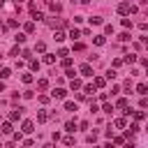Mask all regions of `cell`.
Here are the masks:
<instances>
[{"label": "cell", "mask_w": 148, "mask_h": 148, "mask_svg": "<svg viewBox=\"0 0 148 148\" xmlns=\"http://www.w3.org/2000/svg\"><path fill=\"white\" fill-rule=\"evenodd\" d=\"M51 97H53V99H65V97H67V90H65V88H53V90H51Z\"/></svg>", "instance_id": "obj_1"}, {"label": "cell", "mask_w": 148, "mask_h": 148, "mask_svg": "<svg viewBox=\"0 0 148 148\" xmlns=\"http://www.w3.org/2000/svg\"><path fill=\"white\" fill-rule=\"evenodd\" d=\"M21 132H25V134L35 132V123H32V120H23V125H21Z\"/></svg>", "instance_id": "obj_2"}, {"label": "cell", "mask_w": 148, "mask_h": 148, "mask_svg": "<svg viewBox=\"0 0 148 148\" xmlns=\"http://www.w3.org/2000/svg\"><path fill=\"white\" fill-rule=\"evenodd\" d=\"M123 130H125V127H123ZM139 130H141V127H139L136 123H132V125H130V130H125V139H130V136H134V134H136Z\"/></svg>", "instance_id": "obj_3"}, {"label": "cell", "mask_w": 148, "mask_h": 148, "mask_svg": "<svg viewBox=\"0 0 148 148\" xmlns=\"http://www.w3.org/2000/svg\"><path fill=\"white\" fill-rule=\"evenodd\" d=\"M118 14L120 16H130V2H120L118 5Z\"/></svg>", "instance_id": "obj_4"}, {"label": "cell", "mask_w": 148, "mask_h": 148, "mask_svg": "<svg viewBox=\"0 0 148 148\" xmlns=\"http://www.w3.org/2000/svg\"><path fill=\"white\" fill-rule=\"evenodd\" d=\"M79 72H81L83 76H92V67H90V62H83V65L79 67Z\"/></svg>", "instance_id": "obj_5"}, {"label": "cell", "mask_w": 148, "mask_h": 148, "mask_svg": "<svg viewBox=\"0 0 148 148\" xmlns=\"http://www.w3.org/2000/svg\"><path fill=\"white\" fill-rule=\"evenodd\" d=\"M21 116H23V109H21V106H18V109H12V111H9V120H12V123H14V120H18Z\"/></svg>", "instance_id": "obj_6"}, {"label": "cell", "mask_w": 148, "mask_h": 148, "mask_svg": "<svg viewBox=\"0 0 148 148\" xmlns=\"http://www.w3.org/2000/svg\"><path fill=\"white\" fill-rule=\"evenodd\" d=\"M49 118H51V113H49L46 109H39V111H37V120H39V123H46Z\"/></svg>", "instance_id": "obj_7"}, {"label": "cell", "mask_w": 148, "mask_h": 148, "mask_svg": "<svg viewBox=\"0 0 148 148\" xmlns=\"http://www.w3.org/2000/svg\"><path fill=\"white\" fill-rule=\"evenodd\" d=\"M0 132H2V134H12V132H14V127H12V120H5V123L0 125Z\"/></svg>", "instance_id": "obj_8"}, {"label": "cell", "mask_w": 148, "mask_h": 148, "mask_svg": "<svg viewBox=\"0 0 148 148\" xmlns=\"http://www.w3.org/2000/svg\"><path fill=\"white\" fill-rule=\"evenodd\" d=\"M92 44L104 46V44H106V35H95V37H92Z\"/></svg>", "instance_id": "obj_9"}, {"label": "cell", "mask_w": 148, "mask_h": 148, "mask_svg": "<svg viewBox=\"0 0 148 148\" xmlns=\"http://www.w3.org/2000/svg\"><path fill=\"white\" fill-rule=\"evenodd\" d=\"M113 127H116V130L127 127V118H116V120H113Z\"/></svg>", "instance_id": "obj_10"}, {"label": "cell", "mask_w": 148, "mask_h": 148, "mask_svg": "<svg viewBox=\"0 0 148 148\" xmlns=\"http://www.w3.org/2000/svg\"><path fill=\"white\" fill-rule=\"evenodd\" d=\"M92 86L99 90V88H104V86H106V79H104V76H95V83H92Z\"/></svg>", "instance_id": "obj_11"}, {"label": "cell", "mask_w": 148, "mask_h": 148, "mask_svg": "<svg viewBox=\"0 0 148 148\" xmlns=\"http://www.w3.org/2000/svg\"><path fill=\"white\" fill-rule=\"evenodd\" d=\"M69 86H72V90H81V79H76V76H72V81H69Z\"/></svg>", "instance_id": "obj_12"}, {"label": "cell", "mask_w": 148, "mask_h": 148, "mask_svg": "<svg viewBox=\"0 0 148 148\" xmlns=\"http://www.w3.org/2000/svg\"><path fill=\"white\" fill-rule=\"evenodd\" d=\"M74 130H76V120H67V123H65V132L74 134Z\"/></svg>", "instance_id": "obj_13"}, {"label": "cell", "mask_w": 148, "mask_h": 148, "mask_svg": "<svg viewBox=\"0 0 148 148\" xmlns=\"http://www.w3.org/2000/svg\"><path fill=\"white\" fill-rule=\"evenodd\" d=\"M65 37H67V35H65V32H62V30H58V28H56V30H53V39H56V42H62V39H65Z\"/></svg>", "instance_id": "obj_14"}, {"label": "cell", "mask_w": 148, "mask_h": 148, "mask_svg": "<svg viewBox=\"0 0 148 148\" xmlns=\"http://www.w3.org/2000/svg\"><path fill=\"white\" fill-rule=\"evenodd\" d=\"M44 62H46V65H53V62H56V53H46V51H44Z\"/></svg>", "instance_id": "obj_15"}, {"label": "cell", "mask_w": 148, "mask_h": 148, "mask_svg": "<svg viewBox=\"0 0 148 148\" xmlns=\"http://www.w3.org/2000/svg\"><path fill=\"white\" fill-rule=\"evenodd\" d=\"M123 62H127V65H132V62H136V53H125V58H123Z\"/></svg>", "instance_id": "obj_16"}, {"label": "cell", "mask_w": 148, "mask_h": 148, "mask_svg": "<svg viewBox=\"0 0 148 148\" xmlns=\"http://www.w3.org/2000/svg\"><path fill=\"white\" fill-rule=\"evenodd\" d=\"M9 76H12V69H9V67H2V69H0V79L5 81V79H9Z\"/></svg>", "instance_id": "obj_17"}, {"label": "cell", "mask_w": 148, "mask_h": 148, "mask_svg": "<svg viewBox=\"0 0 148 148\" xmlns=\"http://www.w3.org/2000/svg\"><path fill=\"white\" fill-rule=\"evenodd\" d=\"M21 81H23V83H25V86H30V83H32V81H35V76H32V74H30V72H28V74H23V76H21Z\"/></svg>", "instance_id": "obj_18"}, {"label": "cell", "mask_w": 148, "mask_h": 148, "mask_svg": "<svg viewBox=\"0 0 148 148\" xmlns=\"http://www.w3.org/2000/svg\"><path fill=\"white\" fill-rule=\"evenodd\" d=\"M46 23L51 28H56V25H62V18H46Z\"/></svg>", "instance_id": "obj_19"}, {"label": "cell", "mask_w": 148, "mask_h": 148, "mask_svg": "<svg viewBox=\"0 0 148 148\" xmlns=\"http://www.w3.org/2000/svg\"><path fill=\"white\" fill-rule=\"evenodd\" d=\"M88 21H90L92 25H102V23H104V18H102V16H90Z\"/></svg>", "instance_id": "obj_20"}, {"label": "cell", "mask_w": 148, "mask_h": 148, "mask_svg": "<svg viewBox=\"0 0 148 148\" xmlns=\"http://www.w3.org/2000/svg\"><path fill=\"white\" fill-rule=\"evenodd\" d=\"M81 88H83V95H86V97H88V95H92V92L97 90L95 86H81Z\"/></svg>", "instance_id": "obj_21"}, {"label": "cell", "mask_w": 148, "mask_h": 148, "mask_svg": "<svg viewBox=\"0 0 148 148\" xmlns=\"http://www.w3.org/2000/svg\"><path fill=\"white\" fill-rule=\"evenodd\" d=\"M69 37H72V39H79V37H81V30H79V28H72V30H69Z\"/></svg>", "instance_id": "obj_22"}, {"label": "cell", "mask_w": 148, "mask_h": 148, "mask_svg": "<svg viewBox=\"0 0 148 148\" xmlns=\"http://www.w3.org/2000/svg\"><path fill=\"white\" fill-rule=\"evenodd\" d=\"M35 51H37V53H44V51H46V44H44V42H37V44H35Z\"/></svg>", "instance_id": "obj_23"}, {"label": "cell", "mask_w": 148, "mask_h": 148, "mask_svg": "<svg viewBox=\"0 0 148 148\" xmlns=\"http://www.w3.org/2000/svg\"><path fill=\"white\" fill-rule=\"evenodd\" d=\"M136 92H139V95H146V92H148V86H146V83H139V86H136Z\"/></svg>", "instance_id": "obj_24"}, {"label": "cell", "mask_w": 148, "mask_h": 148, "mask_svg": "<svg viewBox=\"0 0 148 148\" xmlns=\"http://www.w3.org/2000/svg\"><path fill=\"white\" fill-rule=\"evenodd\" d=\"M127 104H130V102H127V97H120V99L116 102V106H118V109H125Z\"/></svg>", "instance_id": "obj_25"}, {"label": "cell", "mask_w": 148, "mask_h": 148, "mask_svg": "<svg viewBox=\"0 0 148 148\" xmlns=\"http://www.w3.org/2000/svg\"><path fill=\"white\" fill-rule=\"evenodd\" d=\"M76 109H79V106H76L74 102H65V111H72V113H74Z\"/></svg>", "instance_id": "obj_26"}, {"label": "cell", "mask_w": 148, "mask_h": 148, "mask_svg": "<svg viewBox=\"0 0 148 148\" xmlns=\"http://www.w3.org/2000/svg\"><path fill=\"white\" fill-rule=\"evenodd\" d=\"M42 18H44V14L37 12V9H32V21H42Z\"/></svg>", "instance_id": "obj_27"}, {"label": "cell", "mask_w": 148, "mask_h": 148, "mask_svg": "<svg viewBox=\"0 0 148 148\" xmlns=\"http://www.w3.org/2000/svg\"><path fill=\"white\" fill-rule=\"evenodd\" d=\"M23 28H25V32H35V21H28Z\"/></svg>", "instance_id": "obj_28"}, {"label": "cell", "mask_w": 148, "mask_h": 148, "mask_svg": "<svg viewBox=\"0 0 148 148\" xmlns=\"http://www.w3.org/2000/svg\"><path fill=\"white\" fill-rule=\"evenodd\" d=\"M30 69H32V72H39V60H32V58H30Z\"/></svg>", "instance_id": "obj_29"}, {"label": "cell", "mask_w": 148, "mask_h": 148, "mask_svg": "<svg viewBox=\"0 0 148 148\" xmlns=\"http://www.w3.org/2000/svg\"><path fill=\"white\" fill-rule=\"evenodd\" d=\"M37 88H39V90L49 88V81H46V79H39V81H37Z\"/></svg>", "instance_id": "obj_30"}, {"label": "cell", "mask_w": 148, "mask_h": 148, "mask_svg": "<svg viewBox=\"0 0 148 148\" xmlns=\"http://www.w3.org/2000/svg\"><path fill=\"white\" fill-rule=\"evenodd\" d=\"M102 111H104V113H111V111H113V104H109V102L104 99V106H102Z\"/></svg>", "instance_id": "obj_31"}, {"label": "cell", "mask_w": 148, "mask_h": 148, "mask_svg": "<svg viewBox=\"0 0 148 148\" xmlns=\"http://www.w3.org/2000/svg\"><path fill=\"white\" fill-rule=\"evenodd\" d=\"M130 116H134L136 120H143V118H146V113H143V111H132Z\"/></svg>", "instance_id": "obj_32"}, {"label": "cell", "mask_w": 148, "mask_h": 148, "mask_svg": "<svg viewBox=\"0 0 148 148\" xmlns=\"http://www.w3.org/2000/svg\"><path fill=\"white\" fill-rule=\"evenodd\" d=\"M14 39H16V44H23V42H25V32H18Z\"/></svg>", "instance_id": "obj_33"}, {"label": "cell", "mask_w": 148, "mask_h": 148, "mask_svg": "<svg viewBox=\"0 0 148 148\" xmlns=\"http://www.w3.org/2000/svg\"><path fill=\"white\" fill-rule=\"evenodd\" d=\"M130 37H132L130 32H120V35H118V39H120V42H130Z\"/></svg>", "instance_id": "obj_34"}, {"label": "cell", "mask_w": 148, "mask_h": 148, "mask_svg": "<svg viewBox=\"0 0 148 148\" xmlns=\"http://www.w3.org/2000/svg\"><path fill=\"white\" fill-rule=\"evenodd\" d=\"M72 62H74V60H72L69 56H65V58H62V67H72Z\"/></svg>", "instance_id": "obj_35"}, {"label": "cell", "mask_w": 148, "mask_h": 148, "mask_svg": "<svg viewBox=\"0 0 148 148\" xmlns=\"http://www.w3.org/2000/svg\"><path fill=\"white\" fill-rule=\"evenodd\" d=\"M62 143H65V146H72V143H74V136H72V134H67V136L62 139Z\"/></svg>", "instance_id": "obj_36"}, {"label": "cell", "mask_w": 148, "mask_h": 148, "mask_svg": "<svg viewBox=\"0 0 148 148\" xmlns=\"http://www.w3.org/2000/svg\"><path fill=\"white\" fill-rule=\"evenodd\" d=\"M111 139H113L116 146H123V143H125V136H111Z\"/></svg>", "instance_id": "obj_37"}, {"label": "cell", "mask_w": 148, "mask_h": 148, "mask_svg": "<svg viewBox=\"0 0 148 148\" xmlns=\"http://www.w3.org/2000/svg\"><path fill=\"white\" fill-rule=\"evenodd\" d=\"M83 49H86L83 42H74V51H83Z\"/></svg>", "instance_id": "obj_38"}, {"label": "cell", "mask_w": 148, "mask_h": 148, "mask_svg": "<svg viewBox=\"0 0 148 148\" xmlns=\"http://www.w3.org/2000/svg\"><path fill=\"white\" fill-rule=\"evenodd\" d=\"M12 136H14V141H23V132H12Z\"/></svg>", "instance_id": "obj_39"}, {"label": "cell", "mask_w": 148, "mask_h": 148, "mask_svg": "<svg viewBox=\"0 0 148 148\" xmlns=\"http://www.w3.org/2000/svg\"><path fill=\"white\" fill-rule=\"evenodd\" d=\"M86 141H88V143H95V141H97V134H95V132H92V134H88V136H86Z\"/></svg>", "instance_id": "obj_40"}, {"label": "cell", "mask_w": 148, "mask_h": 148, "mask_svg": "<svg viewBox=\"0 0 148 148\" xmlns=\"http://www.w3.org/2000/svg\"><path fill=\"white\" fill-rule=\"evenodd\" d=\"M116 76H118V74H116V69H109V72H106V76H104V79H116Z\"/></svg>", "instance_id": "obj_41"}, {"label": "cell", "mask_w": 148, "mask_h": 148, "mask_svg": "<svg viewBox=\"0 0 148 148\" xmlns=\"http://www.w3.org/2000/svg\"><path fill=\"white\" fill-rule=\"evenodd\" d=\"M51 9H53V12H56V14H58V12H60V9H62V7H60V5H58V2H51Z\"/></svg>", "instance_id": "obj_42"}, {"label": "cell", "mask_w": 148, "mask_h": 148, "mask_svg": "<svg viewBox=\"0 0 148 148\" xmlns=\"http://www.w3.org/2000/svg\"><path fill=\"white\" fill-rule=\"evenodd\" d=\"M104 32L106 35H113V25H104Z\"/></svg>", "instance_id": "obj_43"}, {"label": "cell", "mask_w": 148, "mask_h": 148, "mask_svg": "<svg viewBox=\"0 0 148 148\" xmlns=\"http://www.w3.org/2000/svg\"><path fill=\"white\" fill-rule=\"evenodd\" d=\"M67 53H69V51H67V49H58V56H60V58H65V56H67Z\"/></svg>", "instance_id": "obj_44"}, {"label": "cell", "mask_w": 148, "mask_h": 148, "mask_svg": "<svg viewBox=\"0 0 148 148\" xmlns=\"http://www.w3.org/2000/svg\"><path fill=\"white\" fill-rule=\"evenodd\" d=\"M65 76H67V79H72V76H74V69H72V67H67V72H65Z\"/></svg>", "instance_id": "obj_45"}, {"label": "cell", "mask_w": 148, "mask_h": 148, "mask_svg": "<svg viewBox=\"0 0 148 148\" xmlns=\"http://www.w3.org/2000/svg\"><path fill=\"white\" fill-rule=\"evenodd\" d=\"M2 90H5V81L0 79V92H2Z\"/></svg>", "instance_id": "obj_46"}, {"label": "cell", "mask_w": 148, "mask_h": 148, "mask_svg": "<svg viewBox=\"0 0 148 148\" xmlns=\"http://www.w3.org/2000/svg\"><path fill=\"white\" fill-rule=\"evenodd\" d=\"M146 2H148V0H139V5H146Z\"/></svg>", "instance_id": "obj_47"}, {"label": "cell", "mask_w": 148, "mask_h": 148, "mask_svg": "<svg viewBox=\"0 0 148 148\" xmlns=\"http://www.w3.org/2000/svg\"><path fill=\"white\" fill-rule=\"evenodd\" d=\"M5 2H7V0H0V7H2V5H5Z\"/></svg>", "instance_id": "obj_48"}, {"label": "cell", "mask_w": 148, "mask_h": 148, "mask_svg": "<svg viewBox=\"0 0 148 148\" xmlns=\"http://www.w3.org/2000/svg\"><path fill=\"white\" fill-rule=\"evenodd\" d=\"M18 2H21V0H16V5H18Z\"/></svg>", "instance_id": "obj_49"}, {"label": "cell", "mask_w": 148, "mask_h": 148, "mask_svg": "<svg viewBox=\"0 0 148 148\" xmlns=\"http://www.w3.org/2000/svg\"><path fill=\"white\" fill-rule=\"evenodd\" d=\"M0 58H2V56H0Z\"/></svg>", "instance_id": "obj_50"}]
</instances>
